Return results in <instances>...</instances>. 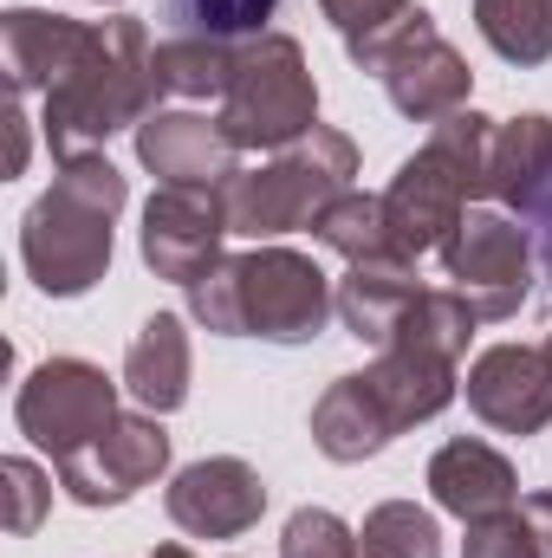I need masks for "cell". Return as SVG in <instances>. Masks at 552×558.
Wrapping results in <instances>:
<instances>
[{
    "instance_id": "obj_1",
    "label": "cell",
    "mask_w": 552,
    "mask_h": 558,
    "mask_svg": "<svg viewBox=\"0 0 552 558\" xmlns=\"http://www.w3.org/2000/svg\"><path fill=\"white\" fill-rule=\"evenodd\" d=\"M163 85H156V46L143 33V20H85L79 52L65 59V72L46 85V143L59 162L98 156L105 137L137 131L156 111Z\"/></svg>"
},
{
    "instance_id": "obj_2",
    "label": "cell",
    "mask_w": 552,
    "mask_h": 558,
    "mask_svg": "<svg viewBox=\"0 0 552 558\" xmlns=\"http://www.w3.org/2000/svg\"><path fill=\"white\" fill-rule=\"evenodd\" d=\"M448 403H455V357L422 351V344H384L371 371H351L319 397L312 441L325 461L358 468L384 454L404 428L442 416Z\"/></svg>"
},
{
    "instance_id": "obj_3",
    "label": "cell",
    "mask_w": 552,
    "mask_h": 558,
    "mask_svg": "<svg viewBox=\"0 0 552 558\" xmlns=\"http://www.w3.org/2000/svg\"><path fill=\"white\" fill-rule=\"evenodd\" d=\"M131 202V182L111 156L59 162L52 189L20 221V260L46 299H79L111 267V228Z\"/></svg>"
},
{
    "instance_id": "obj_4",
    "label": "cell",
    "mask_w": 552,
    "mask_h": 558,
    "mask_svg": "<svg viewBox=\"0 0 552 558\" xmlns=\"http://www.w3.org/2000/svg\"><path fill=\"white\" fill-rule=\"evenodd\" d=\"M195 325L221 338H267V344H312L325 318L338 312V286L312 254L292 247H254L228 254L208 279L189 286Z\"/></svg>"
},
{
    "instance_id": "obj_5",
    "label": "cell",
    "mask_w": 552,
    "mask_h": 558,
    "mask_svg": "<svg viewBox=\"0 0 552 558\" xmlns=\"http://www.w3.org/2000/svg\"><path fill=\"white\" fill-rule=\"evenodd\" d=\"M488 143H494V118L455 111L429 124V143L391 175L384 215H391V241L404 260H422L429 247H442L455 221L468 215V202L488 195Z\"/></svg>"
},
{
    "instance_id": "obj_6",
    "label": "cell",
    "mask_w": 552,
    "mask_h": 558,
    "mask_svg": "<svg viewBox=\"0 0 552 558\" xmlns=\"http://www.w3.org/2000/svg\"><path fill=\"white\" fill-rule=\"evenodd\" d=\"M351 175H358V143L332 124L305 131L299 143L274 149L267 162L254 169H235L221 182V202H228V228L248 234V241H274L292 228H319V215L351 195Z\"/></svg>"
},
{
    "instance_id": "obj_7",
    "label": "cell",
    "mask_w": 552,
    "mask_h": 558,
    "mask_svg": "<svg viewBox=\"0 0 552 558\" xmlns=\"http://www.w3.org/2000/svg\"><path fill=\"white\" fill-rule=\"evenodd\" d=\"M221 131L235 137V149H286L305 131H319V85L292 33H254L235 46Z\"/></svg>"
},
{
    "instance_id": "obj_8",
    "label": "cell",
    "mask_w": 552,
    "mask_h": 558,
    "mask_svg": "<svg viewBox=\"0 0 552 558\" xmlns=\"http://www.w3.org/2000/svg\"><path fill=\"white\" fill-rule=\"evenodd\" d=\"M442 274L481 325H501L533 292V234L494 208H468L455 221V234L442 241Z\"/></svg>"
},
{
    "instance_id": "obj_9",
    "label": "cell",
    "mask_w": 552,
    "mask_h": 558,
    "mask_svg": "<svg viewBox=\"0 0 552 558\" xmlns=\"http://www.w3.org/2000/svg\"><path fill=\"white\" fill-rule=\"evenodd\" d=\"M13 416H20V435L33 448H46L52 461H72L85 441H98L124 410H118V384L98 364H85V357H46L20 384Z\"/></svg>"
},
{
    "instance_id": "obj_10",
    "label": "cell",
    "mask_w": 552,
    "mask_h": 558,
    "mask_svg": "<svg viewBox=\"0 0 552 558\" xmlns=\"http://www.w3.org/2000/svg\"><path fill=\"white\" fill-rule=\"evenodd\" d=\"M371 72L384 78V92H391V105L416 118V124H442V118H455V111H468V92H475V72H468V59L435 33V20L416 7L410 20L377 46V59H371Z\"/></svg>"
},
{
    "instance_id": "obj_11",
    "label": "cell",
    "mask_w": 552,
    "mask_h": 558,
    "mask_svg": "<svg viewBox=\"0 0 552 558\" xmlns=\"http://www.w3.org/2000/svg\"><path fill=\"white\" fill-rule=\"evenodd\" d=\"M235 228H228V202H221V189H156L149 195V208H143V267L156 279H176V286H195V279H208L228 254H221V241H228Z\"/></svg>"
},
{
    "instance_id": "obj_12",
    "label": "cell",
    "mask_w": 552,
    "mask_h": 558,
    "mask_svg": "<svg viewBox=\"0 0 552 558\" xmlns=\"http://www.w3.org/2000/svg\"><path fill=\"white\" fill-rule=\"evenodd\" d=\"M169 468V435L149 410H124L98 441H85L72 461H59V487L79 507H124Z\"/></svg>"
},
{
    "instance_id": "obj_13",
    "label": "cell",
    "mask_w": 552,
    "mask_h": 558,
    "mask_svg": "<svg viewBox=\"0 0 552 558\" xmlns=\"http://www.w3.org/2000/svg\"><path fill=\"white\" fill-rule=\"evenodd\" d=\"M163 507L189 539H241L267 513V481L241 454H208V461H189L169 481Z\"/></svg>"
},
{
    "instance_id": "obj_14",
    "label": "cell",
    "mask_w": 552,
    "mask_h": 558,
    "mask_svg": "<svg viewBox=\"0 0 552 558\" xmlns=\"http://www.w3.org/2000/svg\"><path fill=\"white\" fill-rule=\"evenodd\" d=\"M468 410L501 435H540L552 422V357L547 344H494L468 364Z\"/></svg>"
},
{
    "instance_id": "obj_15",
    "label": "cell",
    "mask_w": 552,
    "mask_h": 558,
    "mask_svg": "<svg viewBox=\"0 0 552 558\" xmlns=\"http://www.w3.org/2000/svg\"><path fill=\"white\" fill-rule=\"evenodd\" d=\"M235 137L221 131V118L202 111H149L137 124V162L149 175H163V189H221L241 162Z\"/></svg>"
},
{
    "instance_id": "obj_16",
    "label": "cell",
    "mask_w": 552,
    "mask_h": 558,
    "mask_svg": "<svg viewBox=\"0 0 552 558\" xmlns=\"http://www.w3.org/2000/svg\"><path fill=\"white\" fill-rule=\"evenodd\" d=\"M429 494H435V507L442 513H455V520H494V513H514V500H520V474H514V461L501 454V448H488V441H442L435 448V461H429Z\"/></svg>"
},
{
    "instance_id": "obj_17",
    "label": "cell",
    "mask_w": 552,
    "mask_h": 558,
    "mask_svg": "<svg viewBox=\"0 0 552 558\" xmlns=\"http://www.w3.org/2000/svg\"><path fill=\"white\" fill-rule=\"evenodd\" d=\"M79 39H85V20L46 13V7H7L0 13V65H7L13 98L46 92L65 72V59L79 52Z\"/></svg>"
},
{
    "instance_id": "obj_18",
    "label": "cell",
    "mask_w": 552,
    "mask_h": 558,
    "mask_svg": "<svg viewBox=\"0 0 552 558\" xmlns=\"http://www.w3.org/2000/svg\"><path fill=\"white\" fill-rule=\"evenodd\" d=\"M189 331H182V318L176 312H149L137 325V338H131V351H124V390L137 397V410L149 416H169V410H182L189 403Z\"/></svg>"
},
{
    "instance_id": "obj_19",
    "label": "cell",
    "mask_w": 552,
    "mask_h": 558,
    "mask_svg": "<svg viewBox=\"0 0 552 558\" xmlns=\"http://www.w3.org/2000/svg\"><path fill=\"white\" fill-rule=\"evenodd\" d=\"M416 292H422L416 286V260H358L351 274L338 279V318H345L351 338H364V344L384 351L391 331L404 325Z\"/></svg>"
},
{
    "instance_id": "obj_20",
    "label": "cell",
    "mask_w": 552,
    "mask_h": 558,
    "mask_svg": "<svg viewBox=\"0 0 552 558\" xmlns=\"http://www.w3.org/2000/svg\"><path fill=\"white\" fill-rule=\"evenodd\" d=\"M547 182H552V118L527 111V118L494 124V143H488V195L527 215L547 195Z\"/></svg>"
},
{
    "instance_id": "obj_21",
    "label": "cell",
    "mask_w": 552,
    "mask_h": 558,
    "mask_svg": "<svg viewBox=\"0 0 552 558\" xmlns=\"http://www.w3.org/2000/svg\"><path fill=\"white\" fill-rule=\"evenodd\" d=\"M228 72H235V46L228 39L169 33L156 46V85H163V98H221Z\"/></svg>"
},
{
    "instance_id": "obj_22",
    "label": "cell",
    "mask_w": 552,
    "mask_h": 558,
    "mask_svg": "<svg viewBox=\"0 0 552 558\" xmlns=\"http://www.w3.org/2000/svg\"><path fill=\"white\" fill-rule=\"evenodd\" d=\"M319 247H332L338 260H404L397 254V241H391V215H384V195H364V189H351V195H338L325 215H319Z\"/></svg>"
},
{
    "instance_id": "obj_23",
    "label": "cell",
    "mask_w": 552,
    "mask_h": 558,
    "mask_svg": "<svg viewBox=\"0 0 552 558\" xmlns=\"http://www.w3.org/2000/svg\"><path fill=\"white\" fill-rule=\"evenodd\" d=\"M475 26L507 65L552 59V0H475Z\"/></svg>"
},
{
    "instance_id": "obj_24",
    "label": "cell",
    "mask_w": 552,
    "mask_h": 558,
    "mask_svg": "<svg viewBox=\"0 0 552 558\" xmlns=\"http://www.w3.org/2000/svg\"><path fill=\"white\" fill-rule=\"evenodd\" d=\"M358 546L364 558H442V533H435V513H422L416 500H384L364 513Z\"/></svg>"
},
{
    "instance_id": "obj_25",
    "label": "cell",
    "mask_w": 552,
    "mask_h": 558,
    "mask_svg": "<svg viewBox=\"0 0 552 558\" xmlns=\"http://www.w3.org/2000/svg\"><path fill=\"white\" fill-rule=\"evenodd\" d=\"M325 7V20L338 26V39H345V52H351V65H364L371 72V59H377V46L404 26L416 13V0H319Z\"/></svg>"
},
{
    "instance_id": "obj_26",
    "label": "cell",
    "mask_w": 552,
    "mask_h": 558,
    "mask_svg": "<svg viewBox=\"0 0 552 558\" xmlns=\"http://www.w3.org/2000/svg\"><path fill=\"white\" fill-rule=\"evenodd\" d=\"M274 7L279 0H169V20H176V33H202V39L241 46V39L267 33Z\"/></svg>"
},
{
    "instance_id": "obj_27",
    "label": "cell",
    "mask_w": 552,
    "mask_h": 558,
    "mask_svg": "<svg viewBox=\"0 0 552 558\" xmlns=\"http://www.w3.org/2000/svg\"><path fill=\"white\" fill-rule=\"evenodd\" d=\"M279 558H358V533L325 507H299L279 533Z\"/></svg>"
},
{
    "instance_id": "obj_28",
    "label": "cell",
    "mask_w": 552,
    "mask_h": 558,
    "mask_svg": "<svg viewBox=\"0 0 552 558\" xmlns=\"http://www.w3.org/2000/svg\"><path fill=\"white\" fill-rule=\"evenodd\" d=\"M461 558H547V546L527 526V513H494V520H475L468 526Z\"/></svg>"
},
{
    "instance_id": "obj_29",
    "label": "cell",
    "mask_w": 552,
    "mask_h": 558,
    "mask_svg": "<svg viewBox=\"0 0 552 558\" xmlns=\"http://www.w3.org/2000/svg\"><path fill=\"white\" fill-rule=\"evenodd\" d=\"M0 481H7V533H33L52 507V481L33 468V461H0Z\"/></svg>"
},
{
    "instance_id": "obj_30",
    "label": "cell",
    "mask_w": 552,
    "mask_h": 558,
    "mask_svg": "<svg viewBox=\"0 0 552 558\" xmlns=\"http://www.w3.org/2000/svg\"><path fill=\"white\" fill-rule=\"evenodd\" d=\"M527 221H533V254H540V267L552 279V182H547V195L527 208Z\"/></svg>"
},
{
    "instance_id": "obj_31",
    "label": "cell",
    "mask_w": 552,
    "mask_h": 558,
    "mask_svg": "<svg viewBox=\"0 0 552 558\" xmlns=\"http://www.w3.org/2000/svg\"><path fill=\"white\" fill-rule=\"evenodd\" d=\"M520 513H527V526L540 533V546H547V558H552V494H527Z\"/></svg>"
},
{
    "instance_id": "obj_32",
    "label": "cell",
    "mask_w": 552,
    "mask_h": 558,
    "mask_svg": "<svg viewBox=\"0 0 552 558\" xmlns=\"http://www.w3.org/2000/svg\"><path fill=\"white\" fill-rule=\"evenodd\" d=\"M7 131H13V162H7V169L20 175V169H26V118H20V105L7 111Z\"/></svg>"
},
{
    "instance_id": "obj_33",
    "label": "cell",
    "mask_w": 552,
    "mask_h": 558,
    "mask_svg": "<svg viewBox=\"0 0 552 558\" xmlns=\"http://www.w3.org/2000/svg\"><path fill=\"white\" fill-rule=\"evenodd\" d=\"M149 558H195V553H189V546H156Z\"/></svg>"
},
{
    "instance_id": "obj_34",
    "label": "cell",
    "mask_w": 552,
    "mask_h": 558,
    "mask_svg": "<svg viewBox=\"0 0 552 558\" xmlns=\"http://www.w3.org/2000/svg\"><path fill=\"white\" fill-rule=\"evenodd\" d=\"M547 357H552V331H547Z\"/></svg>"
},
{
    "instance_id": "obj_35",
    "label": "cell",
    "mask_w": 552,
    "mask_h": 558,
    "mask_svg": "<svg viewBox=\"0 0 552 558\" xmlns=\"http://www.w3.org/2000/svg\"><path fill=\"white\" fill-rule=\"evenodd\" d=\"M105 7H118V0H105Z\"/></svg>"
}]
</instances>
